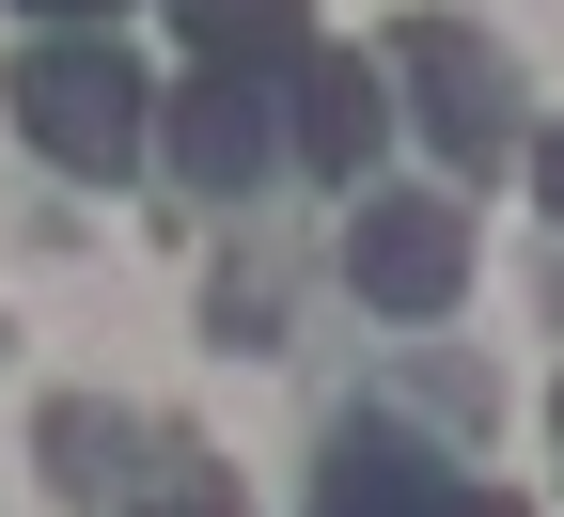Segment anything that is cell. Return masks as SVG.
<instances>
[{
    "label": "cell",
    "mask_w": 564,
    "mask_h": 517,
    "mask_svg": "<svg viewBox=\"0 0 564 517\" xmlns=\"http://www.w3.org/2000/svg\"><path fill=\"white\" fill-rule=\"evenodd\" d=\"M455 517H518V502H455Z\"/></svg>",
    "instance_id": "11"
},
{
    "label": "cell",
    "mask_w": 564,
    "mask_h": 517,
    "mask_svg": "<svg viewBox=\"0 0 564 517\" xmlns=\"http://www.w3.org/2000/svg\"><path fill=\"white\" fill-rule=\"evenodd\" d=\"M299 158L314 173H361L377 141H392V63H361V47H299Z\"/></svg>",
    "instance_id": "5"
},
{
    "label": "cell",
    "mask_w": 564,
    "mask_h": 517,
    "mask_svg": "<svg viewBox=\"0 0 564 517\" xmlns=\"http://www.w3.org/2000/svg\"><path fill=\"white\" fill-rule=\"evenodd\" d=\"M314 517H455V471L423 455V439H392V423H345V439H329Z\"/></svg>",
    "instance_id": "6"
},
{
    "label": "cell",
    "mask_w": 564,
    "mask_h": 517,
    "mask_svg": "<svg viewBox=\"0 0 564 517\" xmlns=\"http://www.w3.org/2000/svg\"><path fill=\"white\" fill-rule=\"evenodd\" d=\"M158 141H173V173H188V189H251L299 126L267 110V63H204V79L158 110Z\"/></svg>",
    "instance_id": "4"
},
{
    "label": "cell",
    "mask_w": 564,
    "mask_h": 517,
    "mask_svg": "<svg viewBox=\"0 0 564 517\" xmlns=\"http://www.w3.org/2000/svg\"><path fill=\"white\" fill-rule=\"evenodd\" d=\"M345 282H361L377 314H455V282H470V219L423 204V189H392V204L345 219Z\"/></svg>",
    "instance_id": "3"
},
{
    "label": "cell",
    "mask_w": 564,
    "mask_h": 517,
    "mask_svg": "<svg viewBox=\"0 0 564 517\" xmlns=\"http://www.w3.org/2000/svg\"><path fill=\"white\" fill-rule=\"evenodd\" d=\"M17 126H32V158H63V173H126L141 158V63L95 47V32L32 47L17 63Z\"/></svg>",
    "instance_id": "1"
},
{
    "label": "cell",
    "mask_w": 564,
    "mask_h": 517,
    "mask_svg": "<svg viewBox=\"0 0 564 517\" xmlns=\"http://www.w3.org/2000/svg\"><path fill=\"white\" fill-rule=\"evenodd\" d=\"M47 17H110V0H47Z\"/></svg>",
    "instance_id": "10"
},
{
    "label": "cell",
    "mask_w": 564,
    "mask_h": 517,
    "mask_svg": "<svg viewBox=\"0 0 564 517\" xmlns=\"http://www.w3.org/2000/svg\"><path fill=\"white\" fill-rule=\"evenodd\" d=\"M141 517H236V502H220V486H188V502H141Z\"/></svg>",
    "instance_id": "8"
},
{
    "label": "cell",
    "mask_w": 564,
    "mask_h": 517,
    "mask_svg": "<svg viewBox=\"0 0 564 517\" xmlns=\"http://www.w3.org/2000/svg\"><path fill=\"white\" fill-rule=\"evenodd\" d=\"M533 189H549V219H564V126H549V158H533Z\"/></svg>",
    "instance_id": "9"
},
{
    "label": "cell",
    "mask_w": 564,
    "mask_h": 517,
    "mask_svg": "<svg viewBox=\"0 0 564 517\" xmlns=\"http://www.w3.org/2000/svg\"><path fill=\"white\" fill-rule=\"evenodd\" d=\"M392 95L440 126L455 158H502V141H518V79H502V47L455 32V17H408V32H392Z\"/></svg>",
    "instance_id": "2"
},
{
    "label": "cell",
    "mask_w": 564,
    "mask_h": 517,
    "mask_svg": "<svg viewBox=\"0 0 564 517\" xmlns=\"http://www.w3.org/2000/svg\"><path fill=\"white\" fill-rule=\"evenodd\" d=\"M204 63H299V0H173Z\"/></svg>",
    "instance_id": "7"
}]
</instances>
